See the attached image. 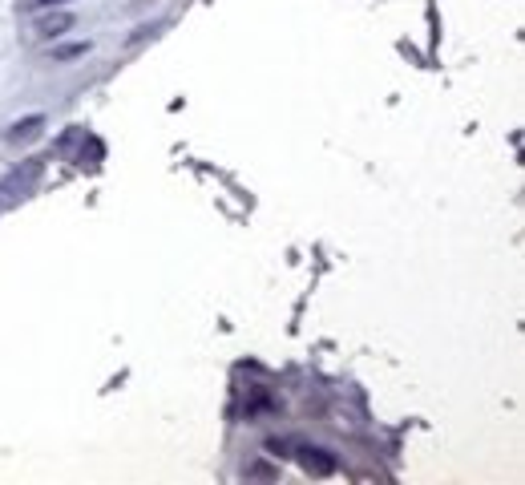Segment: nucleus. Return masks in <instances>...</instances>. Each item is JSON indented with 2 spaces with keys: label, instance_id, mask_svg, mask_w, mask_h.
I'll use <instances>...</instances> for the list:
<instances>
[{
  "label": "nucleus",
  "instance_id": "nucleus-1",
  "mask_svg": "<svg viewBox=\"0 0 525 485\" xmlns=\"http://www.w3.org/2000/svg\"><path fill=\"white\" fill-rule=\"evenodd\" d=\"M37 178H41V162H25V166H17L5 182H0V211L13 207V203H21V199H29L33 186H37Z\"/></svg>",
  "mask_w": 525,
  "mask_h": 485
},
{
  "label": "nucleus",
  "instance_id": "nucleus-2",
  "mask_svg": "<svg viewBox=\"0 0 525 485\" xmlns=\"http://www.w3.org/2000/svg\"><path fill=\"white\" fill-rule=\"evenodd\" d=\"M295 457H299V469L311 473V477H332V473L340 469V461H336L328 449H315V445H303Z\"/></svg>",
  "mask_w": 525,
  "mask_h": 485
},
{
  "label": "nucleus",
  "instance_id": "nucleus-3",
  "mask_svg": "<svg viewBox=\"0 0 525 485\" xmlns=\"http://www.w3.org/2000/svg\"><path fill=\"white\" fill-rule=\"evenodd\" d=\"M41 126H45V118H25V122H17V126L9 130V142H29V138L41 134Z\"/></svg>",
  "mask_w": 525,
  "mask_h": 485
},
{
  "label": "nucleus",
  "instance_id": "nucleus-4",
  "mask_svg": "<svg viewBox=\"0 0 525 485\" xmlns=\"http://www.w3.org/2000/svg\"><path fill=\"white\" fill-rule=\"evenodd\" d=\"M37 29H41L45 37H61L65 29H73V17H69V13H53V17H45Z\"/></svg>",
  "mask_w": 525,
  "mask_h": 485
},
{
  "label": "nucleus",
  "instance_id": "nucleus-5",
  "mask_svg": "<svg viewBox=\"0 0 525 485\" xmlns=\"http://www.w3.org/2000/svg\"><path fill=\"white\" fill-rule=\"evenodd\" d=\"M81 53H89V45H61V49H57V61H69V57H81Z\"/></svg>",
  "mask_w": 525,
  "mask_h": 485
},
{
  "label": "nucleus",
  "instance_id": "nucleus-6",
  "mask_svg": "<svg viewBox=\"0 0 525 485\" xmlns=\"http://www.w3.org/2000/svg\"><path fill=\"white\" fill-rule=\"evenodd\" d=\"M29 9H53V5H65V0H25Z\"/></svg>",
  "mask_w": 525,
  "mask_h": 485
}]
</instances>
